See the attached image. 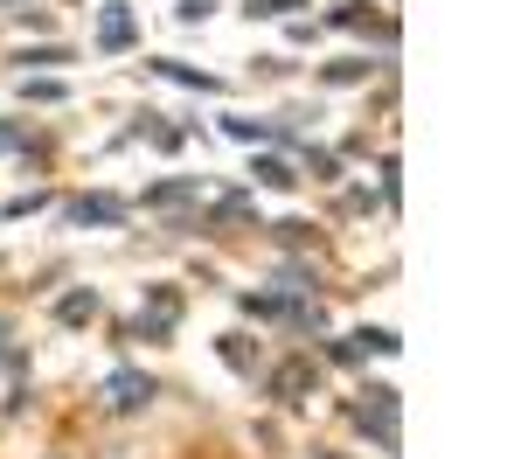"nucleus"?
<instances>
[{
    "mask_svg": "<svg viewBox=\"0 0 521 459\" xmlns=\"http://www.w3.org/2000/svg\"><path fill=\"white\" fill-rule=\"evenodd\" d=\"M146 397H153V383H146V376H132V369L112 376V404H119V411H139Z\"/></svg>",
    "mask_w": 521,
    "mask_h": 459,
    "instance_id": "f257e3e1",
    "label": "nucleus"
},
{
    "mask_svg": "<svg viewBox=\"0 0 521 459\" xmlns=\"http://www.w3.org/2000/svg\"><path fill=\"white\" fill-rule=\"evenodd\" d=\"M70 216H77V223H119L126 209H119L112 195H84V202H70Z\"/></svg>",
    "mask_w": 521,
    "mask_h": 459,
    "instance_id": "f03ea898",
    "label": "nucleus"
},
{
    "mask_svg": "<svg viewBox=\"0 0 521 459\" xmlns=\"http://www.w3.org/2000/svg\"><path fill=\"white\" fill-rule=\"evenodd\" d=\"M98 42H105V49H126V42H132V14H126V7H105V21H98Z\"/></svg>",
    "mask_w": 521,
    "mask_h": 459,
    "instance_id": "7ed1b4c3",
    "label": "nucleus"
},
{
    "mask_svg": "<svg viewBox=\"0 0 521 459\" xmlns=\"http://www.w3.org/2000/svg\"><path fill=\"white\" fill-rule=\"evenodd\" d=\"M258 181H264V188H292V181H299V174H292V167H285V160H258Z\"/></svg>",
    "mask_w": 521,
    "mask_h": 459,
    "instance_id": "20e7f679",
    "label": "nucleus"
},
{
    "mask_svg": "<svg viewBox=\"0 0 521 459\" xmlns=\"http://www.w3.org/2000/svg\"><path fill=\"white\" fill-rule=\"evenodd\" d=\"M91 313H98V293H70L63 300V320H91Z\"/></svg>",
    "mask_w": 521,
    "mask_h": 459,
    "instance_id": "39448f33",
    "label": "nucleus"
},
{
    "mask_svg": "<svg viewBox=\"0 0 521 459\" xmlns=\"http://www.w3.org/2000/svg\"><path fill=\"white\" fill-rule=\"evenodd\" d=\"M299 0H251V14H292Z\"/></svg>",
    "mask_w": 521,
    "mask_h": 459,
    "instance_id": "423d86ee",
    "label": "nucleus"
}]
</instances>
